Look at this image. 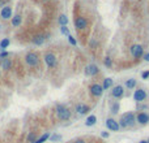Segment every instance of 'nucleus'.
I'll return each mask as SVG.
<instances>
[{
    "mask_svg": "<svg viewBox=\"0 0 149 143\" xmlns=\"http://www.w3.org/2000/svg\"><path fill=\"white\" fill-rule=\"evenodd\" d=\"M141 78L143 79H148L149 78V70H145V72L141 73Z\"/></svg>",
    "mask_w": 149,
    "mask_h": 143,
    "instance_id": "2f4dec72",
    "label": "nucleus"
},
{
    "mask_svg": "<svg viewBox=\"0 0 149 143\" xmlns=\"http://www.w3.org/2000/svg\"><path fill=\"white\" fill-rule=\"evenodd\" d=\"M43 60H45V62H46V65H47V68H50V69H52V68L56 66L58 59H56V56H55L52 52H46L45 56H43Z\"/></svg>",
    "mask_w": 149,
    "mask_h": 143,
    "instance_id": "39448f33",
    "label": "nucleus"
},
{
    "mask_svg": "<svg viewBox=\"0 0 149 143\" xmlns=\"http://www.w3.org/2000/svg\"><path fill=\"white\" fill-rule=\"evenodd\" d=\"M146 96H148V94H146V91L144 89H137L133 93V100L137 101V103H143L146 99Z\"/></svg>",
    "mask_w": 149,
    "mask_h": 143,
    "instance_id": "6e6552de",
    "label": "nucleus"
},
{
    "mask_svg": "<svg viewBox=\"0 0 149 143\" xmlns=\"http://www.w3.org/2000/svg\"><path fill=\"white\" fill-rule=\"evenodd\" d=\"M144 60H145V61H149V52L144 55Z\"/></svg>",
    "mask_w": 149,
    "mask_h": 143,
    "instance_id": "f704fd0d",
    "label": "nucleus"
},
{
    "mask_svg": "<svg viewBox=\"0 0 149 143\" xmlns=\"http://www.w3.org/2000/svg\"><path fill=\"white\" fill-rule=\"evenodd\" d=\"M43 1H48V0H43Z\"/></svg>",
    "mask_w": 149,
    "mask_h": 143,
    "instance_id": "e433bc0d",
    "label": "nucleus"
},
{
    "mask_svg": "<svg viewBox=\"0 0 149 143\" xmlns=\"http://www.w3.org/2000/svg\"><path fill=\"white\" fill-rule=\"evenodd\" d=\"M136 122H137L139 125H141V126L148 125L149 124V115L146 112H139L137 115H136Z\"/></svg>",
    "mask_w": 149,
    "mask_h": 143,
    "instance_id": "9b49d317",
    "label": "nucleus"
},
{
    "mask_svg": "<svg viewBox=\"0 0 149 143\" xmlns=\"http://www.w3.org/2000/svg\"><path fill=\"white\" fill-rule=\"evenodd\" d=\"M60 33L63 34V35H69V29L67 28V26H62V28H60Z\"/></svg>",
    "mask_w": 149,
    "mask_h": 143,
    "instance_id": "cd10ccee",
    "label": "nucleus"
},
{
    "mask_svg": "<svg viewBox=\"0 0 149 143\" xmlns=\"http://www.w3.org/2000/svg\"><path fill=\"white\" fill-rule=\"evenodd\" d=\"M59 23H60V26H67L68 17L65 16V14H60V16H59Z\"/></svg>",
    "mask_w": 149,
    "mask_h": 143,
    "instance_id": "393cba45",
    "label": "nucleus"
},
{
    "mask_svg": "<svg viewBox=\"0 0 149 143\" xmlns=\"http://www.w3.org/2000/svg\"><path fill=\"white\" fill-rule=\"evenodd\" d=\"M12 66H13V61H12V59L7 57V59L1 60V69L3 70H11Z\"/></svg>",
    "mask_w": 149,
    "mask_h": 143,
    "instance_id": "dca6fc26",
    "label": "nucleus"
},
{
    "mask_svg": "<svg viewBox=\"0 0 149 143\" xmlns=\"http://www.w3.org/2000/svg\"><path fill=\"white\" fill-rule=\"evenodd\" d=\"M55 113H56L58 118L62 121H68L71 118V111L68 109L64 104H56V107H55Z\"/></svg>",
    "mask_w": 149,
    "mask_h": 143,
    "instance_id": "f03ea898",
    "label": "nucleus"
},
{
    "mask_svg": "<svg viewBox=\"0 0 149 143\" xmlns=\"http://www.w3.org/2000/svg\"><path fill=\"white\" fill-rule=\"evenodd\" d=\"M37 139H38V138H37V134L34 132L29 133L28 137H26V142H28V143H35Z\"/></svg>",
    "mask_w": 149,
    "mask_h": 143,
    "instance_id": "4be33fe9",
    "label": "nucleus"
},
{
    "mask_svg": "<svg viewBox=\"0 0 149 143\" xmlns=\"http://www.w3.org/2000/svg\"><path fill=\"white\" fill-rule=\"evenodd\" d=\"M103 87H102V85L99 83H92L89 86V93L92 96H94V98H99V96L103 94Z\"/></svg>",
    "mask_w": 149,
    "mask_h": 143,
    "instance_id": "423d86ee",
    "label": "nucleus"
},
{
    "mask_svg": "<svg viewBox=\"0 0 149 143\" xmlns=\"http://www.w3.org/2000/svg\"><path fill=\"white\" fill-rule=\"evenodd\" d=\"M7 57H9V53L7 52V51H3V52H0V59H1V60L7 59Z\"/></svg>",
    "mask_w": 149,
    "mask_h": 143,
    "instance_id": "c756f323",
    "label": "nucleus"
},
{
    "mask_svg": "<svg viewBox=\"0 0 149 143\" xmlns=\"http://www.w3.org/2000/svg\"><path fill=\"white\" fill-rule=\"evenodd\" d=\"M46 39H47L46 35H43V34H37V35H34V37L31 38V42L35 46H42Z\"/></svg>",
    "mask_w": 149,
    "mask_h": 143,
    "instance_id": "2eb2a0df",
    "label": "nucleus"
},
{
    "mask_svg": "<svg viewBox=\"0 0 149 143\" xmlns=\"http://www.w3.org/2000/svg\"><path fill=\"white\" fill-rule=\"evenodd\" d=\"M89 44H90V47H92V48H96L97 47V40L94 39V38H92L90 42H89Z\"/></svg>",
    "mask_w": 149,
    "mask_h": 143,
    "instance_id": "7c9ffc66",
    "label": "nucleus"
},
{
    "mask_svg": "<svg viewBox=\"0 0 149 143\" xmlns=\"http://www.w3.org/2000/svg\"><path fill=\"white\" fill-rule=\"evenodd\" d=\"M75 28H76L77 30H85V29L88 28V20L82 16L76 17V18H75Z\"/></svg>",
    "mask_w": 149,
    "mask_h": 143,
    "instance_id": "1a4fd4ad",
    "label": "nucleus"
},
{
    "mask_svg": "<svg viewBox=\"0 0 149 143\" xmlns=\"http://www.w3.org/2000/svg\"><path fill=\"white\" fill-rule=\"evenodd\" d=\"M62 139V135L60 134H52L50 137V142H59Z\"/></svg>",
    "mask_w": 149,
    "mask_h": 143,
    "instance_id": "a878e982",
    "label": "nucleus"
},
{
    "mask_svg": "<svg viewBox=\"0 0 149 143\" xmlns=\"http://www.w3.org/2000/svg\"><path fill=\"white\" fill-rule=\"evenodd\" d=\"M103 64L106 65L107 68H111V66H113V60H111L109 56H107V57H105V60H103Z\"/></svg>",
    "mask_w": 149,
    "mask_h": 143,
    "instance_id": "bb28decb",
    "label": "nucleus"
},
{
    "mask_svg": "<svg viewBox=\"0 0 149 143\" xmlns=\"http://www.w3.org/2000/svg\"><path fill=\"white\" fill-rule=\"evenodd\" d=\"M106 128L110 132H119L120 130V125H119V121L114 120L113 117H110L106 120Z\"/></svg>",
    "mask_w": 149,
    "mask_h": 143,
    "instance_id": "0eeeda50",
    "label": "nucleus"
},
{
    "mask_svg": "<svg viewBox=\"0 0 149 143\" xmlns=\"http://www.w3.org/2000/svg\"><path fill=\"white\" fill-rule=\"evenodd\" d=\"M75 111H76V113L77 115H86V113H89V111H90V107L89 105H86V104H84V103H79L76 105V108H75Z\"/></svg>",
    "mask_w": 149,
    "mask_h": 143,
    "instance_id": "4468645a",
    "label": "nucleus"
},
{
    "mask_svg": "<svg viewBox=\"0 0 149 143\" xmlns=\"http://www.w3.org/2000/svg\"><path fill=\"white\" fill-rule=\"evenodd\" d=\"M68 42H69L71 43V44H72V46H77V42H76V39H75V38H73L72 37V35H71V34H69V35H68Z\"/></svg>",
    "mask_w": 149,
    "mask_h": 143,
    "instance_id": "c85d7f7f",
    "label": "nucleus"
},
{
    "mask_svg": "<svg viewBox=\"0 0 149 143\" xmlns=\"http://www.w3.org/2000/svg\"><path fill=\"white\" fill-rule=\"evenodd\" d=\"M136 122V115L133 112H126L122 115L120 120H119V125L120 128L126 129V128H132Z\"/></svg>",
    "mask_w": 149,
    "mask_h": 143,
    "instance_id": "f257e3e1",
    "label": "nucleus"
},
{
    "mask_svg": "<svg viewBox=\"0 0 149 143\" xmlns=\"http://www.w3.org/2000/svg\"><path fill=\"white\" fill-rule=\"evenodd\" d=\"M84 72H85V74H86L88 77H94V76H97V74L99 73V68L97 66L96 64H89V65L85 66Z\"/></svg>",
    "mask_w": 149,
    "mask_h": 143,
    "instance_id": "9d476101",
    "label": "nucleus"
},
{
    "mask_svg": "<svg viewBox=\"0 0 149 143\" xmlns=\"http://www.w3.org/2000/svg\"><path fill=\"white\" fill-rule=\"evenodd\" d=\"M50 137H51V135H50V133H45V134H42L39 138H38V139L35 140V143H45L46 140H47Z\"/></svg>",
    "mask_w": 149,
    "mask_h": 143,
    "instance_id": "5701e85b",
    "label": "nucleus"
},
{
    "mask_svg": "<svg viewBox=\"0 0 149 143\" xmlns=\"http://www.w3.org/2000/svg\"><path fill=\"white\" fill-rule=\"evenodd\" d=\"M101 137L102 138H109V133H107V132H102L101 133Z\"/></svg>",
    "mask_w": 149,
    "mask_h": 143,
    "instance_id": "473e14b6",
    "label": "nucleus"
},
{
    "mask_svg": "<svg viewBox=\"0 0 149 143\" xmlns=\"http://www.w3.org/2000/svg\"><path fill=\"white\" fill-rule=\"evenodd\" d=\"M136 85H137V82H136L135 78H129L126 81V87L128 89V90H133L136 87Z\"/></svg>",
    "mask_w": 149,
    "mask_h": 143,
    "instance_id": "6ab92c4d",
    "label": "nucleus"
},
{
    "mask_svg": "<svg viewBox=\"0 0 149 143\" xmlns=\"http://www.w3.org/2000/svg\"><path fill=\"white\" fill-rule=\"evenodd\" d=\"M148 142H149V139H148Z\"/></svg>",
    "mask_w": 149,
    "mask_h": 143,
    "instance_id": "4c0bfd02",
    "label": "nucleus"
},
{
    "mask_svg": "<svg viewBox=\"0 0 149 143\" xmlns=\"http://www.w3.org/2000/svg\"><path fill=\"white\" fill-rule=\"evenodd\" d=\"M111 96L114 99H120L124 96V89L122 85H116V86L113 87V90H111Z\"/></svg>",
    "mask_w": 149,
    "mask_h": 143,
    "instance_id": "f8f14e48",
    "label": "nucleus"
},
{
    "mask_svg": "<svg viewBox=\"0 0 149 143\" xmlns=\"http://www.w3.org/2000/svg\"><path fill=\"white\" fill-rule=\"evenodd\" d=\"M114 83V79L113 78H105L103 82H102V87H103V90H109V89H111Z\"/></svg>",
    "mask_w": 149,
    "mask_h": 143,
    "instance_id": "a211bd4d",
    "label": "nucleus"
},
{
    "mask_svg": "<svg viewBox=\"0 0 149 143\" xmlns=\"http://www.w3.org/2000/svg\"><path fill=\"white\" fill-rule=\"evenodd\" d=\"M0 17L3 18V20H9L11 18L12 20V7H3L1 8V11H0Z\"/></svg>",
    "mask_w": 149,
    "mask_h": 143,
    "instance_id": "ddd939ff",
    "label": "nucleus"
},
{
    "mask_svg": "<svg viewBox=\"0 0 149 143\" xmlns=\"http://www.w3.org/2000/svg\"><path fill=\"white\" fill-rule=\"evenodd\" d=\"M9 44H11V40H9L8 38H4V39L0 42V50H1V51H5L7 48H8Z\"/></svg>",
    "mask_w": 149,
    "mask_h": 143,
    "instance_id": "412c9836",
    "label": "nucleus"
},
{
    "mask_svg": "<svg viewBox=\"0 0 149 143\" xmlns=\"http://www.w3.org/2000/svg\"><path fill=\"white\" fill-rule=\"evenodd\" d=\"M96 122H97V117L94 115H90L86 118V121H85V125L86 126H93V125H96Z\"/></svg>",
    "mask_w": 149,
    "mask_h": 143,
    "instance_id": "aec40b11",
    "label": "nucleus"
},
{
    "mask_svg": "<svg viewBox=\"0 0 149 143\" xmlns=\"http://www.w3.org/2000/svg\"><path fill=\"white\" fill-rule=\"evenodd\" d=\"M25 62H26V65H28L29 68H35L37 65L39 64V55L37 52H28L25 55Z\"/></svg>",
    "mask_w": 149,
    "mask_h": 143,
    "instance_id": "7ed1b4c3",
    "label": "nucleus"
},
{
    "mask_svg": "<svg viewBox=\"0 0 149 143\" xmlns=\"http://www.w3.org/2000/svg\"><path fill=\"white\" fill-rule=\"evenodd\" d=\"M73 143H86V142H85L84 139H76V140H75V142H73Z\"/></svg>",
    "mask_w": 149,
    "mask_h": 143,
    "instance_id": "72a5a7b5",
    "label": "nucleus"
},
{
    "mask_svg": "<svg viewBox=\"0 0 149 143\" xmlns=\"http://www.w3.org/2000/svg\"><path fill=\"white\" fill-rule=\"evenodd\" d=\"M139 143H149V142H148V139H146V140H145V139H143V140H140Z\"/></svg>",
    "mask_w": 149,
    "mask_h": 143,
    "instance_id": "c9c22d12",
    "label": "nucleus"
},
{
    "mask_svg": "<svg viewBox=\"0 0 149 143\" xmlns=\"http://www.w3.org/2000/svg\"><path fill=\"white\" fill-rule=\"evenodd\" d=\"M119 109H120V104H119L118 101L111 104V113H113V115H116V113L119 112Z\"/></svg>",
    "mask_w": 149,
    "mask_h": 143,
    "instance_id": "b1692460",
    "label": "nucleus"
},
{
    "mask_svg": "<svg viewBox=\"0 0 149 143\" xmlns=\"http://www.w3.org/2000/svg\"><path fill=\"white\" fill-rule=\"evenodd\" d=\"M129 52H131L133 59H136V60L144 57V55H145V53H144V48L141 44H132L129 47Z\"/></svg>",
    "mask_w": 149,
    "mask_h": 143,
    "instance_id": "20e7f679",
    "label": "nucleus"
},
{
    "mask_svg": "<svg viewBox=\"0 0 149 143\" xmlns=\"http://www.w3.org/2000/svg\"><path fill=\"white\" fill-rule=\"evenodd\" d=\"M21 22H22V17L20 16V14H16V16L12 17V20H11V23L13 28H18V26L21 25Z\"/></svg>",
    "mask_w": 149,
    "mask_h": 143,
    "instance_id": "f3484780",
    "label": "nucleus"
}]
</instances>
